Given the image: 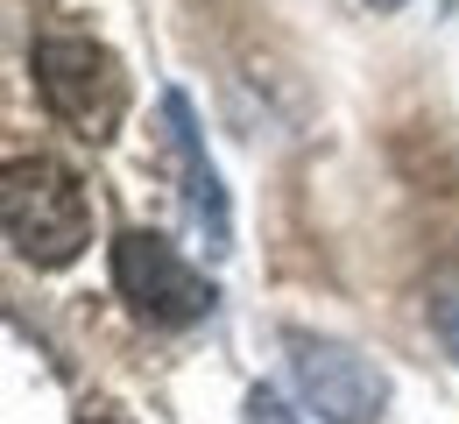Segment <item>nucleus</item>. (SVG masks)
Here are the masks:
<instances>
[{
	"instance_id": "1",
	"label": "nucleus",
	"mask_w": 459,
	"mask_h": 424,
	"mask_svg": "<svg viewBox=\"0 0 459 424\" xmlns=\"http://www.w3.org/2000/svg\"><path fill=\"white\" fill-rule=\"evenodd\" d=\"M0 220L22 262L36 269H64L92 241V198L78 170H64L57 156H14L0 177Z\"/></svg>"
},
{
	"instance_id": "2",
	"label": "nucleus",
	"mask_w": 459,
	"mask_h": 424,
	"mask_svg": "<svg viewBox=\"0 0 459 424\" xmlns=\"http://www.w3.org/2000/svg\"><path fill=\"white\" fill-rule=\"evenodd\" d=\"M29 64H36L43 107H50L71 134L114 142L120 114H127V71H120V57L107 43H92V36H43Z\"/></svg>"
},
{
	"instance_id": "3",
	"label": "nucleus",
	"mask_w": 459,
	"mask_h": 424,
	"mask_svg": "<svg viewBox=\"0 0 459 424\" xmlns=\"http://www.w3.org/2000/svg\"><path fill=\"white\" fill-rule=\"evenodd\" d=\"M114 290L149 325H198V318H212V283L149 227L114 234Z\"/></svg>"
},
{
	"instance_id": "4",
	"label": "nucleus",
	"mask_w": 459,
	"mask_h": 424,
	"mask_svg": "<svg viewBox=\"0 0 459 424\" xmlns=\"http://www.w3.org/2000/svg\"><path fill=\"white\" fill-rule=\"evenodd\" d=\"M290 382L297 396L318 411L325 424H375L389 403V375L375 361H360L340 340H318V333H290Z\"/></svg>"
},
{
	"instance_id": "5",
	"label": "nucleus",
	"mask_w": 459,
	"mask_h": 424,
	"mask_svg": "<svg viewBox=\"0 0 459 424\" xmlns=\"http://www.w3.org/2000/svg\"><path fill=\"white\" fill-rule=\"evenodd\" d=\"M163 149L177 163V191H184V220L191 234L205 241V255H227L233 247V212H227V184L205 156V134H198V114L184 92H163Z\"/></svg>"
},
{
	"instance_id": "6",
	"label": "nucleus",
	"mask_w": 459,
	"mask_h": 424,
	"mask_svg": "<svg viewBox=\"0 0 459 424\" xmlns=\"http://www.w3.org/2000/svg\"><path fill=\"white\" fill-rule=\"evenodd\" d=\"M431 325H438V340H446V354L459 361V276L438 290V304H431Z\"/></svg>"
},
{
	"instance_id": "7",
	"label": "nucleus",
	"mask_w": 459,
	"mask_h": 424,
	"mask_svg": "<svg viewBox=\"0 0 459 424\" xmlns=\"http://www.w3.org/2000/svg\"><path fill=\"white\" fill-rule=\"evenodd\" d=\"M247 424H290L283 396L276 389H247Z\"/></svg>"
},
{
	"instance_id": "8",
	"label": "nucleus",
	"mask_w": 459,
	"mask_h": 424,
	"mask_svg": "<svg viewBox=\"0 0 459 424\" xmlns=\"http://www.w3.org/2000/svg\"><path fill=\"white\" fill-rule=\"evenodd\" d=\"M78 424H127V411H114V403H85Z\"/></svg>"
},
{
	"instance_id": "9",
	"label": "nucleus",
	"mask_w": 459,
	"mask_h": 424,
	"mask_svg": "<svg viewBox=\"0 0 459 424\" xmlns=\"http://www.w3.org/2000/svg\"><path fill=\"white\" fill-rule=\"evenodd\" d=\"M368 7H382V14H396V7H403V0H368Z\"/></svg>"
}]
</instances>
